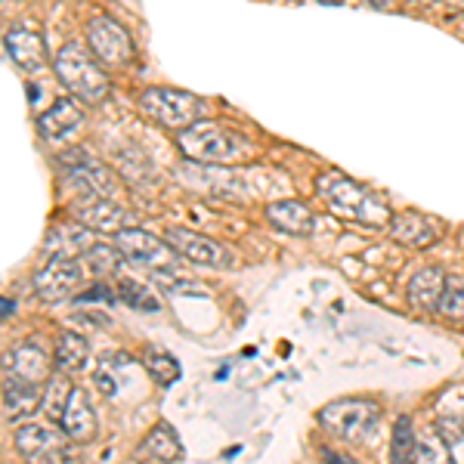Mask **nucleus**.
Masks as SVG:
<instances>
[{
	"label": "nucleus",
	"mask_w": 464,
	"mask_h": 464,
	"mask_svg": "<svg viewBox=\"0 0 464 464\" xmlns=\"http://www.w3.org/2000/svg\"><path fill=\"white\" fill-rule=\"evenodd\" d=\"M164 242L174 248L179 257L192 260L198 266H214V269H229L236 266V257H232L229 248H223L220 242L201 236V232L192 229H168L164 232Z\"/></svg>",
	"instance_id": "6e6552de"
},
{
	"label": "nucleus",
	"mask_w": 464,
	"mask_h": 464,
	"mask_svg": "<svg viewBox=\"0 0 464 464\" xmlns=\"http://www.w3.org/2000/svg\"><path fill=\"white\" fill-rule=\"evenodd\" d=\"M81 124H84V111H81V106L74 100H56L53 106L37 118V130H41V137L50 140V143L74 137V133L81 130Z\"/></svg>",
	"instance_id": "4468645a"
},
{
	"label": "nucleus",
	"mask_w": 464,
	"mask_h": 464,
	"mask_svg": "<svg viewBox=\"0 0 464 464\" xmlns=\"http://www.w3.org/2000/svg\"><path fill=\"white\" fill-rule=\"evenodd\" d=\"M90 248V232L87 227L69 229V227H53L47 236V254L50 257H74V254Z\"/></svg>",
	"instance_id": "4be33fe9"
},
{
	"label": "nucleus",
	"mask_w": 464,
	"mask_h": 464,
	"mask_svg": "<svg viewBox=\"0 0 464 464\" xmlns=\"http://www.w3.org/2000/svg\"><path fill=\"white\" fill-rule=\"evenodd\" d=\"M391 464H418V437H415V430H411V421L406 415H402L393 428Z\"/></svg>",
	"instance_id": "b1692460"
},
{
	"label": "nucleus",
	"mask_w": 464,
	"mask_h": 464,
	"mask_svg": "<svg viewBox=\"0 0 464 464\" xmlns=\"http://www.w3.org/2000/svg\"><path fill=\"white\" fill-rule=\"evenodd\" d=\"M59 428H63V433L72 440V443H90V440L96 437V411L90 406L87 393L81 391V387L72 391L69 406H65V415H63V421H59Z\"/></svg>",
	"instance_id": "dca6fc26"
},
{
	"label": "nucleus",
	"mask_w": 464,
	"mask_h": 464,
	"mask_svg": "<svg viewBox=\"0 0 464 464\" xmlns=\"http://www.w3.org/2000/svg\"><path fill=\"white\" fill-rule=\"evenodd\" d=\"M56 161H59V168L65 170L69 183L74 186V189L84 192V196L111 198L118 192L115 174H111L106 164L96 161L93 155L87 152V149H65V152L59 155Z\"/></svg>",
	"instance_id": "39448f33"
},
{
	"label": "nucleus",
	"mask_w": 464,
	"mask_h": 464,
	"mask_svg": "<svg viewBox=\"0 0 464 464\" xmlns=\"http://www.w3.org/2000/svg\"><path fill=\"white\" fill-rule=\"evenodd\" d=\"M179 152L196 164H229L251 152L248 140L220 121H198L177 133Z\"/></svg>",
	"instance_id": "f03ea898"
},
{
	"label": "nucleus",
	"mask_w": 464,
	"mask_h": 464,
	"mask_svg": "<svg viewBox=\"0 0 464 464\" xmlns=\"http://www.w3.org/2000/svg\"><path fill=\"white\" fill-rule=\"evenodd\" d=\"M53 72L63 81V87L74 93L84 102H100L109 93V78L100 65L93 63V56L87 53L81 44H65L53 59Z\"/></svg>",
	"instance_id": "7ed1b4c3"
},
{
	"label": "nucleus",
	"mask_w": 464,
	"mask_h": 464,
	"mask_svg": "<svg viewBox=\"0 0 464 464\" xmlns=\"http://www.w3.org/2000/svg\"><path fill=\"white\" fill-rule=\"evenodd\" d=\"M319 198L328 205V211L347 217V220L369 223V227H384L391 220V211L375 192H369L365 186H359L356 179L338 174V170H325L316 179Z\"/></svg>",
	"instance_id": "f257e3e1"
},
{
	"label": "nucleus",
	"mask_w": 464,
	"mask_h": 464,
	"mask_svg": "<svg viewBox=\"0 0 464 464\" xmlns=\"http://www.w3.org/2000/svg\"><path fill=\"white\" fill-rule=\"evenodd\" d=\"M72 391H74V387H69V381L59 378V375H53V378L47 381V387H44V402H41V409H44V415H47L50 421H63Z\"/></svg>",
	"instance_id": "bb28decb"
},
{
	"label": "nucleus",
	"mask_w": 464,
	"mask_h": 464,
	"mask_svg": "<svg viewBox=\"0 0 464 464\" xmlns=\"http://www.w3.org/2000/svg\"><path fill=\"white\" fill-rule=\"evenodd\" d=\"M72 217L81 227L93 229V232H121L127 229L130 214L124 211L118 201L111 198H96V196H81L78 201H72Z\"/></svg>",
	"instance_id": "f8f14e48"
},
{
	"label": "nucleus",
	"mask_w": 464,
	"mask_h": 464,
	"mask_svg": "<svg viewBox=\"0 0 464 464\" xmlns=\"http://www.w3.org/2000/svg\"><path fill=\"white\" fill-rule=\"evenodd\" d=\"M446 319L452 322H464V276H452L446 279V291H443V301L437 306Z\"/></svg>",
	"instance_id": "2f4dec72"
},
{
	"label": "nucleus",
	"mask_w": 464,
	"mask_h": 464,
	"mask_svg": "<svg viewBox=\"0 0 464 464\" xmlns=\"http://www.w3.org/2000/svg\"><path fill=\"white\" fill-rule=\"evenodd\" d=\"M115 245L118 251L124 254L127 260L140 266H149V269H164V266H174L177 260V251L170 248L168 242H161L159 236L146 229H121L115 232Z\"/></svg>",
	"instance_id": "1a4fd4ad"
},
{
	"label": "nucleus",
	"mask_w": 464,
	"mask_h": 464,
	"mask_svg": "<svg viewBox=\"0 0 464 464\" xmlns=\"http://www.w3.org/2000/svg\"><path fill=\"white\" fill-rule=\"evenodd\" d=\"M415 4H428V0H415Z\"/></svg>",
	"instance_id": "4c0bfd02"
},
{
	"label": "nucleus",
	"mask_w": 464,
	"mask_h": 464,
	"mask_svg": "<svg viewBox=\"0 0 464 464\" xmlns=\"http://www.w3.org/2000/svg\"><path fill=\"white\" fill-rule=\"evenodd\" d=\"M87 44H90V50L109 65H127L133 59L130 34L109 16H93L87 22Z\"/></svg>",
	"instance_id": "9d476101"
},
{
	"label": "nucleus",
	"mask_w": 464,
	"mask_h": 464,
	"mask_svg": "<svg viewBox=\"0 0 464 464\" xmlns=\"http://www.w3.org/2000/svg\"><path fill=\"white\" fill-rule=\"evenodd\" d=\"M266 220L273 223L276 229L288 232V236H310L313 227H316V217H313V211L297 198H285V201H273V205H266Z\"/></svg>",
	"instance_id": "f3484780"
},
{
	"label": "nucleus",
	"mask_w": 464,
	"mask_h": 464,
	"mask_svg": "<svg viewBox=\"0 0 464 464\" xmlns=\"http://www.w3.org/2000/svg\"><path fill=\"white\" fill-rule=\"evenodd\" d=\"M6 56L13 59V65H19L22 72H41L47 65V47H44V37L32 32L25 25H13L4 34Z\"/></svg>",
	"instance_id": "ddd939ff"
},
{
	"label": "nucleus",
	"mask_w": 464,
	"mask_h": 464,
	"mask_svg": "<svg viewBox=\"0 0 464 464\" xmlns=\"http://www.w3.org/2000/svg\"><path fill=\"white\" fill-rule=\"evenodd\" d=\"M322 4H343V0H322Z\"/></svg>",
	"instance_id": "e433bc0d"
},
{
	"label": "nucleus",
	"mask_w": 464,
	"mask_h": 464,
	"mask_svg": "<svg viewBox=\"0 0 464 464\" xmlns=\"http://www.w3.org/2000/svg\"><path fill=\"white\" fill-rule=\"evenodd\" d=\"M418 464H455L452 452H449L446 440L437 430H424L418 437Z\"/></svg>",
	"instance_id": "c85d7f7f"
},
{
	"label": "nucleus",
	"mask_w": 464,
	"mask_h": 464,
	"mask_svg": "<svg viewBox=\"0 0 464 464\" xmlns=\"http://www.w3.org/2000/svg\"><path fill=\"white\" fill-rule=\"evenodd\" d=\"M118 297L133 306V310H143V313H155L159 310V297L149 291L143 282H133V279H121L118 282Z\"/></svg>",
	"instance_id": "7c9ffc66"
},
{
	"label": "nucleus",
	"mask_w": 464,
	"mask_h": 464,
	"mask_svg": "<svg viewBox=\"0 0 464 464\" xmlns=\"http://www.w3.org/2000/svg\"><path fill=\"white\" fill-rule=\"evenodd\" d=\"M13 313H16V304H13L10 297H4V319H10Z\"/></svg>",
	"instance_id": "f704fd0d"
},
{
	"label": "nucleus",
	"mask_w": 464,
	"mask_h": 464,
	"mask_svg": "<svg viewBox=\"0 0 464 464\" xmlns=\"http://www.w3.org/2000/svg\"><path fill=\"white\" fill-rule=\"evenodd\" d=\"M4 375H13V378H22L28 384H47L50 378V362L47 356L41 353V347L34 343H19L6 353V365H4Z\"/></svg>",
	"instance_id": "2eb2a0df"
},
{
	"label": "nucleus",
	"mask_w": 464,
	"mask_h": 464,
	"mask_svg": "<svg viewBox=\"0 0 464 464\" xmlns=\"http://www.w3.org/2000/svg\"><path fill=\"white\" fill-rule=\"evenodd\" d=\"M143 365H146L149 375H152L164 387L174 384V381H179V362L168 353V350H161V347H149L146 353H143Z\"/></svg>",
	"instance_id": "a878e982"
},
{
	"label": "nucleus",
	"mask_w": 464,
	"mask_h": 464,
	"mask_svg": "<svg viewBox=\"0 0 464 464\" xmlns=\"http://www.w3.org/2000/svg\"><path fill=\"white\" fill-rule=\"evenodd\" d=\"M372 6H387V0H369Z\"/></svg>",
	"instance_id": "c9c22d12"
},
{
	"label": "nucleus",
	"mask_w": 464,
	"mask_h": 464,
	"mask_svg": "<svg viewBox=\"0 0 464 464\" xmlns=\"http://www.w3.org/2000/svg\"><path fill=\"white\" fill-rule=\"evenodd\" d=\"M44 402V387L28 384L22 378L4 375V415L6 421H19V418L32 415V411Z\"/></svg>",
	"instance_id": "a211bd4d"
},
{
	"label": "nucleus",
	"mask_w": 464,
	"mask_h": 464,
	"mask_svg": "<svg viewBox=\"0 0 464 464\" xmlns=\"http://www.w3.org/2000/svg\"><path fill=\"white\" fill-rule=\"evenodd\" d=\"M152 279L159 282L164 291H170V295H192V297H205L208 295V288L201 285L198 279H192V276H183L177 266L152 269Z\"/></svg>",
	"instance_id": "393cba45"
},
{
	"label": "nucleus",
	"mask_w": 464,
	"mask_h": 464,
	"mask_svg": "<svg viewBox=\"0 0 464 464\" xmlns=\"http://www.w3.org/2000/svg\"><path fill=\"white\" fill-rule=\"evenodd\" d=\"M81 285H84V269L74 257H50L34 273V295L47 304L69 301Z\"/></svg>",
	"instance_id": "423d86ee"
},
{
	"label": "nucleus",
	"mask_w": 464,
	"mask_h": 464,
	"mask_svg": "<svg viewBox=\"0 0 464 464\" xmlns=\"http://www.w3.org/2000/svg\"><path fill=\"white\" fill-rule=\"evenodd\" d=\"M381 418V409L372 400H338L319 411V421L338 437H359L372 430Z\"/></svg>",
	"instance_id": "0eeeda50"
},
{
	"label": "nucleus",
	"mask_w": 464,
	"mask_h": 464,
	"mask_svg": "<svg viewBox=\"0 0 464 464\" xmlns=\"http://www.w3.org/2000/svg\"><path fill=\"white\" fill-rule=\"evenodd\" d=\"M93 301H106V304H111V301H115V295H111V288H109V285H102V282H100V285H96L93 291H87V295H81L74 304L84 306V304H93Z\"/></svg>",
	"instance_id": "473e14b6"
},
{
	"label": "nucleus",
	"mask_w": 464,
	"mask_h": 464,
	"mask_svg": "<svg viewBox=\"0 0 464 464\" xmlns=\"http://www.w3.org/2000/svg\"><path fill=\"white\" fill-rule=\"evenodd\" d=\"M65 440H69L65 433L50 430L47 424H22V428H16L13 443H16L22 459H28L32 464H50L63 459Z\"/></svg>",
	"instance_id": "9b49d317"
},
{
	"label": "nucleus",
	"mask_w": 464,
	"mask_h": 464,
	"mask_svg": "<svg viewBox=\"0 0 464 464\" xmlns=\"http://www.w3.org/2000/svg\"><path fill=\"white\" fill-rule=\"evenodd\" d=\"M440 424L459 430V437H464V387H452L440 400Z\"/></svg>",
	"instance_id": "c756f323"
},
{
	"label": "nucleus",
	"mask_w": 464,
	"mask_h": 464,
	"mask_svg": "<svg viewBox=\"0 0 464 464\" xmlns=\"http://www.w3.org/2000/svg\"><path fill=\"white\" fill-rule=\"evenodd\" d=\"M84 260H87V269L93 276H111L118 273L124 264V254L115 248V245H90L84 251Z\"/></svg>",
	"instance_id": "cd10ccee"
},
{
	"label": "nucleus",
	"mask_w": 464,
	"mask_h": 464,
	"mask_svg": "<svg viewBox=\"0 0 464 464\" xmlns=\"http://www.w3.org/2000/svg\"><path fill=\"white\" fill-rule=\"evenodd\" d=\"M140 109L143 115H149L152 121H159L164 127H186L198 124L205 115V102L198 96L186 93V90H170V87H149L140 93Z\"/></svg>",
	"instance_id": "20e7f679"
},
{
	"label": "nucleus",
	"mask_w": 464,
	"mask_h": 464,
	"mask_svg": "<svg viewBox=\"0 0 464 464\" xmlns=\"http://www.w3.org/2000/svg\"><path fill=\"white\" fill-rule=\"evenodd\" d=\"M87 356H90V343H87L84 334H78V332H63V334H59V341H56V365H59V369H63V372L84 369Z\"/></svg>",
	"instance_id": "5701e85b"
},
{
	"label": "nucleus",
	"mask_w": 464,
	"mask_h": 464,
	"mask_svg": "<svg viewBox=\"0 0 464 464\" xmlns=\"http://www.w3.org/2000/svg\"><path fill=\"white\" fill-rule=\"evenodd\" d=\"M143 449L146 455H152L155 461H161V464H174L183 459V443H179V437H177V430L170 428L168 421H159L152 430H149V437L143 440Z\"/></svg>",
	"instance_id": "412c9836"
},
{
	"label": "nucleus",
	"mask_w": 464,
	"mask_h": 464,
	"mask_svg": "<svg viewBox=\"0 0 464 464\" xmlns=\"http://www.w3.org/2000/svg\"><path fill=\"white\" fill-rule=\"evenodd\" d=\"M443 291H446L443 269H440V266H424L409 279L406 297H409V304L415 306V310H437L440 301H443Z\"/></svg>",
	"instance_id": "6ab92c4d"
},
{
	"label": "nucleus",
	"mask_w": 464,
	"mask_h": 464,
	"mask_svg": "<svg viewBox=\"0 0 464 464\" xmlns=\"http://www.w3.org/2000/svg\"><path fill=\"white\" fill-rule=\"evenodd\" d=\"M391 236L400 245H409V248H428V245L437 242V227H433L428 217L415 211H402L391 217Z\"/></svg>",
	"instance_id": "aec40b11"
},
{
	"label": "nucleus",
	"mask_w": 464,
	"mask_h": 464,
	"mask_svg": "<svg viewBox=\"0 0 464 464\" xmlns=\"http://www.w3.org/2000/svg\"><path fill=\"white\" fill-rule=\"evenodd\" d=\"M322 459H325V464H359L356 459H350V455L332 452V449H325V452H322Z\"/></svg>",
	"instance_id": "72a5a7b5"
}]
</instances>
